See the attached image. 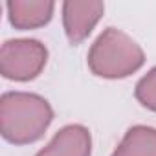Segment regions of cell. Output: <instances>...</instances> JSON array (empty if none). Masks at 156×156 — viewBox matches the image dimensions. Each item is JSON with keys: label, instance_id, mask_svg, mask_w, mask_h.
Returning a JSON list of instances; mask_svg holds the SVG:
<instances>
[{"label": "cell", "instance_id": "5", "mask_svg": "<svg viewBox=\"0 0 156 156\" xmlns=\"http://www.w3.org/2000/svg\"><path fill=\"white\" fill-rule=\"evenodd\" d=\"M92 138L83 125H66L37 156H90Z\"/></svg>", "mask_w": 156, "mask_h": 156}, {"label": "cell", "instance_id": "8", "mask_svg": "<svg viewBox=\"0 0 156 156\" xmlns=\"http://www.w3.org/2000/svg\"><path fill=\"white\" fill-rule=\"evenodd\" d=\"M136 99L156 112V66L149 70L147 75H143L136 85Z\"/></svg>", "mask_w": 156, "mask_h": 156}, {"label": "cell", "instance_id": "3", "mask_svg": "<svg viewBox=\"0 0 156 156\" xmlns=\"http://www.w3.org/2000/svg\"><path fill=\"white\" fill-rule=\"evenodd\" d=\"M48 61V50L33 39L6 41L0 50V73L6 79L30 81L42 72Z\"/></svg>", "mask_w": 156, "mask_h": 156}, {"label": "cell", "instance_id": "4", "mask_svg": "<svg viewBox=\"0 0 156 156\" xmlns=\"http://www.w3.org/2000/svg\"><path fill=\"white\" fill-rule=\"evenodd\" d=\"M105 4L103 2H79L68 0L62 6V22L66 37L72 44H81L94 30V26L103 17Z\"/></svg>", "mask_w": 156, "mask_h": 156}, {"label": "cell", "instance_id": "6", "mask_svg": "<svg viewBox=\"0 0 156 156\" xmlns=\"http://www.w3.org/2000/svg\"><path fill=\"white\" fill-rule=\"evenodd\" d=\"M55 4L50 0H9V22L19 30H33L50 22Z\"/></svg>", "mask_w": 156, "mask_h": 156}, {"label": "cell", "instance_id": "1", "mask_svg": "<svg viewBox=\"0 0 156 156\" xmlns=\"http://www.w3.org/2000/svg\"><path fill=\"white\" fill-rule=\"evenodd\" d=\"M53 119L50 103L28 92H6L0 99V132L17 145L37 141Z\"/></svg>", "mask_w": 156, "mask_h": 156}, {"label": "cell", "instance_id": "7", "mask_svg": "<svg viewBox=\"0 0 156 156\" xmlns=\"http://www.w3.org/2000/svg\"><path fill=\"white\" fill-rule=\"evenodd\" d=\"M112 156H156V129L145 125L129 129Z\"/></svg>", "mask_w": 156, "mask_h": 156}, {"label": "cell", "instance_id": "2", "mask_svg": "<svg viewBox=\"0 0 156 156\" xmlns=\"http://www.w3.org/2000/svg\"><path fill=\"white\" fill-rule=\"evenodd\" d=\"M145 53L132 37L118 28H107L92 44L88 53L90 70L107 79H119L141 68Z\"/></svg>", "mask_w": 156, "mask_h": 156}]
</instances>
